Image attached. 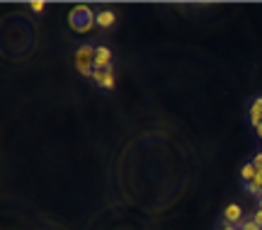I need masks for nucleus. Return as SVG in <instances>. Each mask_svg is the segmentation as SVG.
Returning a JSON list of instances; mask_svg holds the SVG:
<instances>
[{
  "label": "nucleus",
  "instance_id": "f8f14e48",
  "mask_svg": "<svg viewBox=\"0 0 262 230\" xmlns=\"http://www.w3.org/2000/svg\"><path fill=\"white\" fill-rule=\"evenodd\" d=\"M102 75H104V71H102V68H95V73H93V83L97 85V83H100V80H102Z\"/></svg>",
  "mask_w": 262,
  "mask_h": 230
},
{
  "label": "nucleus",
  "instance_id": "0eeeda50",
  "mask_svg": "<svg viewBox=\"0 0 262 230\" xmlns=\"http://www.w3.org/2000/svg\"><path fill=\"white\" fill-rule=\"evenodd\" d=\"M114 85H117V71H114V68H107V71H104V75H102V80L97 83V87L110 95V92L114 90Z\"/></svg>",
  "mask_w": 262,
  "mask_h": 230
},
{
  "label": "nucleus",
  "instance_id": "4468645a",
  "mask_svg": "<svg viewBox=\"0 0 262 230\" xmlns=\"http://www.w3.org/2000/svg\"><path fill=\"white\" fill-rule=\"evenodd\" d=\"M253 163H255V167H257V170L262 172V153H257V155L253 157Z\"/></svg>",
  "mask_w": 262,
  "mask_h": 230
},
{
  "label": "nucleus",
  "instance_id": "f3484780",
  "mask_svg": "<svg viewBox=\"0 0 262 230\" xmlns=\"http://www.w3.org/2000/svg\"><path fill=\"white\" fill-rule=\"evenodd\" d=\"M238 230H241V228H238Z\"/></svg>",
  "mask_w": 262,
  "mask_h": 230
},
{
  "label": "nucleus",
  "instance_id": "20e7f679",
  "mask_svg": "<svg viewBox=\"0 0 262 230\" xmlns=\"http://www.w3.org/2000/svg\"><path fill=\"white\" fill-rule=\"evenodd\" d=\"M221 221L231 223V225H241L243 223V206L241 203H228L221 213Z\"/></svg>",
  "mask_w": 262,
  "mask_h": 230
},
{
  "label": "nucleus",
  "instance_id": "2eb2a0df",
  "mask_svg": "<svg viewBox=\"0 0 262 230\" xmlns=\"http://www.w3.org/2000/svg\"><path fill=\"white\" fill-rule=\"evenodd\" d=\"M255 136H257V138H260V141H262V124H260V126H257V129H255Z\"/></svg>",
  "mask_w": 262,
  "mask_h": 230
},
{
  "label": "nucleus",
  "instance_id": "1a4fd4ad",
  "mask_svg": "<svg viewBox=\"0 0 262 230\" xmlns=\"http://www.w3.org/2000/svg\"><path fill=\"white\" fill-rule=\"evenodd\" d=\"M238 228H241V230H262L260 225H257V223L253 221V218H248V221H243L241 225H238Z\"/></svg>",
  "mask_w": 262,
  "mask_h": 230
},
{
  "label": "nucleus",
  "instance_id": "ddd939ff",
  "mask_svg": "<svg viewBox=\"0 0 262 230\" xmlns=\"http://www.w3.org/2000/svg\"><path fill=\"white\" fill-rule=\"evenodd\" d=\"M253 221H255V223H257V225H260V228H262V209H257V211L253 213Z\"/></svg>",
  "mask_w": 262,
  "mask_h": 230
},
{
  "label": "nucleus",
  "instance_id": "a211bd4d",
  "mask_svg": "<svg viewBox=\"0 0 262 230\" xmlns=\"http://www.w3.org/2000/svg\"><path fill=\"white\" fill-rule=\"evenodd\" d=\"M260 153H262V150H260Z\"/></svg>",
  "mask_w": 262,
  "mask_h": 230
},
{
  "label": "nucleus",
  "instance_id": "9b49d317",
  "mask_svg": "<svg viewBox=\"0 0 262 230\" xmlns=\"http://www.w3.org/2000/svg\"><path fill=\"white\" fill-rule=\"evenodd\" d=\"M29 8L34 10V12H37V15H41V12H44V8H47V5H44V3H41V0H34V3H32V5H29Z\"/></svg>",
  "mask_w": 262,
  "mask_h": 230
},
{
  "label": "nucleus",
  "instance_id": "f03ea898",
  "mask_svg": "<svg viewBox=\"0 0 262 230\" xmlns=\"http://www.w3.org/2000/svg\"><path fill=\"white\" fill-rule=\"evenodd\" d=\"M73 65H75V71L83 75V78H93V73H95V46L93 44L75 46Z\"/></svg>",
  "mask_w": 262,
  "mask_h": 230
},
{
  "label": "nucleus",
  "instance_id": "9d476101",
  "mask_svg": "<svg viewBox=\"0 0 262 230\" xmlns=\"http://www.w3.org/2000/svg\"><path fill=\"white\" fill-rule=\"evenodd\" d=\"M214 230H238V225H231V223H226L219 218V223H216V228Z\"/></svg>",
  "mask_w": 262,
  "mask_h": 230
},
{
  "label": "nucleus",
  "instance_id": "6e6552de",
  "mask_svg": "<svg viewBox=\"0 0 262 230\" xmlns=\"http://www.w3.org/2000/svg\"><path fill=\"white\" fill-rule=\"evenodd\" d=\"M257 167H255V163L253 160H248L243 167H241V179H243V184H250V182H255V177H257Z\"/></svg>",
  "mask_w": 262,
  "mask_h": 230
},
{
  "label": "nucleus",
  "instance_id": "423d86ee",
  "mask_svg": "<svg viewBox=\"0 0 262 230\" xmlns=\"http://www.w3.org/2000/svg\"><path fill=\"white\" fill-rule=\"evenodd\" d=\"M248 124L250 129H257L262 124V97H255L253 104H250V117H248Z\"/></svg>",
  "mask_w": 262,
  "mask_h": 230
},
{
  "label": "nucleus",
  "instance_id": "f257e3e1",
  "mask_svg": "<svg viewBox=\"0 0 262 230\" xmlns=\"http://www.w3.org/2000/svg\"><path fill=\"white\" fill-rule=\"evenodd\" d=\"M95 17H97V12H93L88 5H75V8L68 12V25H71L73 32L85 34V32H90V29L97 25Z\"/></svg>",
  "mask_w": 262,
  "mask_h": 230
},
{
  "label": "nucleus",
  "instance_id": "7ed1b4c3",
  "mask_svg": "<svg viewBox=\"0 0 262 230\" xmlns=\"http://www.w3.org/2000/svg\"><path fill=\"white\" fill-rule=\"evenodd\" d=\"M95 68H114V51L107 44H97L95 46Z\"/></svg>",
  "mask_w": 262,
  "mask_h": 230
},
{
  "label": "nucleus",
  "instance_id": "39448f33",
  "mask_svg": "<svg viewBox=\"0 0 262 230\" xmlns=\"http://www.w3.org/2000/svg\"><path fill=\"white\" fill-rule=\"evenodd\" d=\"M95 22H97V27L100 29H110L117 22V12L110 8H104V10H97V17H95Z\"/></svg>",
  "mask_w": 262,
  "mask_h": 230
},
{
  "label": "nucleus",
  "instance_id": "dca6fc26",
  "mask_svg": "<svg viewBox=\"0 0 262 230\" xmlns=\"http://www.w3.org/2000/svg\"><path fill=\"white\" fill-rule=\"evenodd\" d=\"M257 209H262V194L257 196Z\"/></svg>",
  "mask_w": 262,
  "mask_h": 230
}]
</instances>
